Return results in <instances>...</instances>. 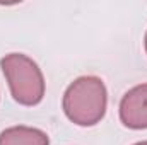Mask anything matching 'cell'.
I'll list each match as a JSON object with an SVG mask.
<instances>
[{"label": "cell", "mask_w": 147, "mask_h": 145, "mask_svg": "<svg viewBox=\"0 0 147 145\" xmlns=\"http://www.w3.org/2000/svg\"><path fill=\"white\" fill-rule=\"evenodd\" d=\"M134 145H147V140H144V142H137V144H134Z\"/></svg>", "instance_id": "obj_6"}, {"label": "cell", "mask_w": 147, "mask_h": 145, "mask_svg": "<svg viewBox=\"0 0 147 145\" xmlns=\"http://www.w3.org/2000/svg\"><path fill=\"white\" fill-rule=\"evenodd\" d=\"M120 121L130 130L147 128V84H140L127 91L120 101Z\"/></svg>", "instance_id": "obj_3"}, {"label": "cell", "mask_w": 147, "mask_h": 145, "mask_svg": "<svg viewBox=\"0 0 147 145\" xmlns=\"http://www.w3.org/2000/svg\"><path fill=\"white\" fill-rule=\"evenodd\" d=\"M62 108L65 116L77 126L98 125L108 108V91L105 82L96 75L75 79L65 89Z\"/></svg>", "instance_id": "obj_1"}, {"label": "cell", "mask_w": 147, "mask_h": 145, "mask_svg": "<svg viewBox=\"0 0 147 145\" xmlns=\"http://www.w3.org/2000/svg\"><path fill=\"white\" fill-rule=\"evenodd\" d=\"M0 145H50V138L39 128L17 125L0 133Z\"/></svg>", "instance_id": "obj_4"}, {"label": "cell", "mask_w": 147, "mask_h": 145, "mask_svg": "<svg viewBox=\"0 0 147 145\" xmlns=\"http://www.w3.org/2000/svg\"><path fill=\"white\" fill-rule=\"evenodd\" d=\"M10 94L22 106H36L45 97V77L38 63L24 53H9L0 60Z\"/></svg>", "instance_id": "obj_2"}, {"label": "cell", "mask_w": 147, "mask_h": 145, "mask_svg": "<svg viewBox=\"0 0 147 145\" xmlns=\"http://www.w3.org/2000/svg\"><path fill=\"white\" fill-rule=\"evenodd\" d=\"M144 48H146V53H147V31H146V36H144Z\"/></svg>", "instance_id": "obj_5"}]
</instances>
